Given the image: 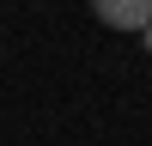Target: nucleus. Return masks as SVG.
<instances>
[{
    "label": "nucleus",
    "mask_w": 152,
    "mask_h": 146,
    "mask_svg": "<svg viewBox=\"0 0 152 146\" xmlns=\"http://www.w3.org/2000/svg\"><path fill=\"white\" fill-rule=\"evenodd\" d=\"M91 12H97V24H110L122 36L152 24V0H91Z\"/></svg>",
    "instance_id": "f257e3e1"
},
{
    "label": "nucleus",
    "mask_w": 152,
    "mask_h": 146,
    "mask_svg": "<svg viewBox=\"0 0 152 146\" xmlns=\"http://www.w3.org/2000/svg\"><path fill=\"white\" fill-rule=\"evenodd\" d=\"M140 43H146V55H152V24H146V31H140Z\"/></svg>",
    "instance_id": "f03ea898"
}]
</instances>
